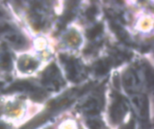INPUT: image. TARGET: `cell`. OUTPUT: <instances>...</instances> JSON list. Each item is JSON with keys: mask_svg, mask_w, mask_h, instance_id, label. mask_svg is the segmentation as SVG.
Masks as SVG:
<instances>
[{"mask_svg": "<svg viewBox=\"0 0 154 129\" xmlns=\"http://www.w3.org/2000/svg\"><path fill=\"white\" fill-rule=\"evenodd\" d=\"M128 107L123 100H116L111 107L110 116L114 123H120L125 118Z\"/></svg>", "mask_w": 154, "mask_h": 129, "instance_id": "cell-1", "label": "cell"}, {"mask_svg": "<svg viewBox=\"0 0 154 129\" xmlns=\"http://www.w3.org/2000/svg\"><path fill=\"white\" fill-rule=\"evenodd\" d=\"M132 102L134 106L138 110L139 115L142 119L148 117V102L143 95L135 94L132 97Z\"/></svg>", "mask_w": 154, "mask_h": 129, "instance_id": "cell-2", "label": "cell"}, {"mask_svg": "<svg viewBox=\"0 0 154 129\" xmlns=\"http://www.w3.org/2000/svg\"><path fill=\"white\" fill-rule=\"evenodd\" d=\"M5 34H6V35H5V39H6L9 42H11L13 45H14L15 47H17V48H22V47L24 46V44H25V40L23 39V37L22 35L17 34V33L14 32L13 31H11L7 32V33H5Z\"/></svg>", "mask_w": 154, "mask_h": 129, "instance_id": "cell-3", "label": "cell"}, {"mask_svg": "<svg viewBox=\"0 0 154 129\" xmlns=\"http://www.w3.org/2000/svg\"><path fill=\"white\" fill-rule=\"evenodd\" d=\"M139 80L137 75L134 72H127L124 75V84L126 88H133L138 85Z\"/></svg>", "mask_w": 154, "mask_h": 129, "instance_id": "cell-4", "label": "cell"}, {"mask_svg": "<svg viewBox=\"0 0 154 129\" xmlns=\"http://www.w3.org/2000/svg\"><path fill=\"white\" fill-rule=\"evenodd\" d=\"M37 62L30 59V58H22L19 61V69L22 71H28V70H33L37 67Z\"/></svg>", "mask_w": 154, "mask_h": 129, "instance_id": "cell-5", "label": "cell"}, {"mask_svg": "<svg viewBox=\"0 0 154 129\" xmlns=\"http://www.w3.org/2000/svg\"><path fill=\"white\" fill-rule=\"evenodd\" d=\"M33 89L32 85L27 82H19L17 84H13L11 87L7 89V91H32Z\"/></svg>", "mask_w": 154, "mask_h": 129, "instance_id": "cell-6", "label": "cell"}, {"mask_svg": "<svg viewBox=\"0 0 154 129\" xmlns=\"http://www.w3.org/2000/svg\"><path fill=\"white\" fill-rule=\"evenodd\" d=\"M109 69V63L106 62V60L105 61H99L96 64V66H95V71H96V74L97 75H104L106 74Z\"/></svg>", "mask_w": 154, "mask_h": 129, "instance_id": "cell-7", "label": "cell"}, {"mask_svg": "<svg viewBox=\"0 0 154 129\" xmlns=\"http://www.w3.org/2000/svg\"><path fill=\"white\" fill-rule=\"evenodd\" d=\"M103 31V26L101 24H97L95 27H93L88 32V38L93 40L95 39L97 35H99Z\"/></svg>", "mask_w": 154, "mask_h": 129, "instance_id": "cell-8", "label": "cell"}, {"mask_svg": "<svg viewBox=\"0 0 154 129\" xmlns=\"http://www.w3.org/2000/svg\"><path fill=\"white\" fill-rule=\"evenodd\" d=\"M87 125L89 129H102V124L98 120H88Z\"/></svg>", "mask_w": 154, "mask_h": 129, "instance_id": "cell-9", "label": "cell"}, {"mask_svg": "<svg viewBox=\"0 0 154 129\" xmlns=\"http://www.w3.org/2000/svg\"><path fill=\"white\" fill-rule=\"evenodd\" d=\"M69 41L72 45H78L79 43V41H80L79 36L78 34H76V33H71V34H69Z\"/></svg>", "mask_w": 154, "mask_h": 129, "instance_id": "cell-10", "label": "cell"}, {"mask_svg": "<svg viewBox=\"0 0 154 129\" xmlns=\"http://www.w3.org/2000/svg\"><path fill=\"white\" fill-rule=\"evenodd\" d=\"M146 79H147V82L149 84V86L152 87V85H153V73H152V68H149L146 70Z\"/></svg>", "mask_w": 154, "mask_h": 129, "instance_id": "cell-11", "label": "cell"}, {"mask_svg": "<svg viewBox=\"0 0 154 129\" xmlns=\"http://www.w3.org/2000/svg\"><path fill=\"white\" fill-rule=\"evenodd\" d=\"M97 7H95V6L89 7V8L87 10V12H86L87 16H88L89 19H94L95 16H96V14H97Z\"/></svg>", "mask_w": 154, "mask_h": 129, "instance_id": "cell-12", "label": "cell"}, {"mask_svg": "<svg viewBox=\"0 0 154 129\" xmlns=\"http://www.w3.org/2000/svg\"><path fill=\"white\" fill-rule=\"evenodd\" d=\"M1 66L4 68H9V66H11V59H10V57L8 55H5V56L3 57Z\"/></svg>", "mask_w": 154, "mask_h": 129, "instance_id": "cell-13", "label": "cell"}, {"mask_svg": "<svg viewBox=\"0 0 154 129\" xmlns=\"http://www.w3.org/2000/svg\"><path fill=\"white\" fill-rule=\"evenodd\" d=\"M4 15H5V13H4V11H3L1 8H0V17H1V16H4Z\"/></svg>", "mask_w": 154, "mask_h": 129, "instance_id": "cell-14", "label": "cell"}, {"mask_svg": "<svg viewBox=\"0 0 154 129\" xmlns=\"http://www.w3.org/2000/svg\"><path fill=\"white\" fill-rule=\"evenodd\" d=\"M0 129H5V128H4L3 126H0Z\"/></svg>", "mask_w": 154, "mask_h": 129, "instance_id": "cell-15", "label": "cell"}]
</instances>
